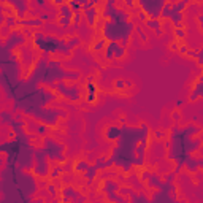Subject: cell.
<instances>
[{"label":"cell","instance_id":"cell-1","mask_svg":"<svg viewBox=\"0 0 203 203\" xmlns=\"http://www.w3.org/2000/svg\"><path fill=\"white\" fill-rule=\"evenodd\" d=\"M103 54H105V59L108 62H114L119 59H124L127 56V48H124L119 42H110L106 45Z\"/></svg>","mask_w":203,"mask_h":203},{"label":"cell","instance_id":"cell-2","mask_svg":"<svg viewBox=\"0 0 203 203\" xmlns=\"http://www.w3.org/2000/svg\"><path fill=\"white\" fill-rule=\"evenodd\" d=\"M167 2H138L137 7H140L149 19H160L162 10H164Z\"/></svg>","mask_w":203,"mask_h":203},{"label":"cell","instance_id":"cell-3","mask_svg":"<svg viewBox=\"0 0 203 203\" xmlns=\"http://www.w3.org/2000/svg\"><path fill=\"white\" fill-rule=\"evenodd\" d=\"M56 87H57V90L60 92V94H64L65 95V99H68V100H78L79 99V87L78 86H73V87H68L65 83H57L56 84Z\"/></svg>","mask_w":203,"mask_h":203},{"label":"cell","instance_id":"cell-4","mask_svg":"<svg viewBox=\"0 0 203 203\" xmlns=\"http://www.w3.org/2000/svg\"><path fill=\"white\" fill-rule=\"evenodd\" d=\"M24 42H25V38H24L22 33H19V32H11L10 37L7 38V42L3 43V49H15L16 46L22 45Z\"/></svg>","mask_w":203,"mask_h":203},{"label":"cell","instance_id":"cell-5","mask_svg":"<svg viewBox=\"0 0 203 203\" xmlns=\"http://www.w3.org/2000/svg\"><path fill=\"white\" fill-rule=\"evenodd\" d=\"M119 137H121V127H117V126L106 127V130H105V138H106L108 141L119 140Z\"/></svg>","mask_w":203,"mask_h":203},{"label":"cell","instance_id":"cell-6","mask_svg":"<svg viewBox=\"0 0 203 203\" xmlns=\"http://www.w3.org/2000/svg\"><path fill=\"white\" fill-rule=\"evenodd\" d=\"M83 13H84V16H86V19H87L89 25H94V24H95V21L100 18L99 8H95V7H92V8H89V10L83 11Z\"/></svg>","mask_w":203,"mask_h":203},{"label":"cell","instance_id":"cell-7","mask_svg":"<svg viewBox=\"0 0 203 203\" xmlns=\"http://www.w3.org/2000/svg\"><path fill=\"white\" fill-rule=\"evenodd\" d=\"M59 16H60V18H65V19H72V21H73L75 11L70 8L68 2H65L64 5H60V7H59Z\"/></svg>","mask_w":203,"mask_h":203},{"label":"cell","instance_id":"cell-8","mask_svg":"<svg viewBox=\"0 0 203 203\" xmlns=\"http://www.w3.org/2000/svg\"><path fill=\"white\" fill-rule=\"evenodd\" d=\"M162 178L159 176V174H149V178H148V186L149 187H152V189H159V187H162Z\"/></svg>","mask_w":203,"mask_h":203},{"label":"cell","instance_id":"cell-9","mask_svg":"<svg viewBox=\"0 0 203 203\" xmlns=\"http://www.w3.org/2000/svg\"><path fill=\"white\" fill-rule=\"evenodd\" d=\"M144 25L148 27V29H152V30L156 32V30L162 29V21H160V19H148V21L144 22Z\"/></svg>","mask_w":203,"mask_h":203},{"label":"cell","instance_id":"cell-10","mask_svg":"<svg viewBox=\"0 0 203 203\" xmlns=\"http://www.w3.org/2000/svg\"><path fill=\"white\" fill-rule=\"evenodd\" d=\"M106 40L105 38H99L97 42H95V45L92 46V51L94 52H99V51H105V48H106Z\"/></svg>","mask_w":203,"mask_h":203},{"label":"cell","instance_id":"cell-11","mask_svg":"<svg viewBox=\"0 0 203 203\" xmlns=\"http://www.w3.org/2000/svg\"><path fill=\"white\" fill-rule=\"evenodd\" d=\"M97 173H99V170H97L95 167H94V165H90V168L84 173V178L87 179V183H92V179L97 176Z\"/></svg>","mask_w":203,"mask_h":203},{"label":"cell","instance_id":"cell-12","mask_svg":"<svg viewBox=\"0 0 203 203\" xmlns=\"http://www.w3.org/2000/svg\"><path fill=\"white\" fill-rule=\"evenodd\" d=\"M65 43H67V48L68 49H73L75 46H78L81 43V40H79V37H68L65 40Z\"/></svg>","mask_w":203,"mask_h":203},{"label":"cell","instance_id":"cell-13","mask_svg":"<svg viewBox=\"0 0 203 203\" xmlns=\"http://www.w3.org/2000/svg\"><path fill=\"white\" fill-rule=\"evenodd\" d=\"M89 168H90V165L87 164L86 160H79L78 164L75 165V170H76V171H81V173H86Z\"/></svg>","mask_w":203,"mask_h":203},{"label":"cell","instance_id":"cell-14","mask_svg":"<svg viewBox=\"0 0 203 203\" xmlns=\"http://www.w3.org/2000/svg\"><path fill=\"white\" fill-rule=\"evenodd\" d=\"M174 37H176V40H181L186 37V30H184V27H174Z\"/></svg>","mask_w":203,"mask_h":203},{"label":"cell","instance_id":"cell-15","mask_svg":"<svg viewBox=\"0 0 203 203\" xmlns=\"http://www.w3.org/2000/svg\"><path fill=\"white\" fill-rule=\"evenodd\" d=\"M81 19H83V13H75V16H73V22H72V25H73V29L76 27H79V22H81Z\"/></svg>","mask_w":203,"mask_h":203},{"label":"cell","instance_id":"cell-16","mask_svg":"<svg viewBox=\"0 0 203 203\" xmlns=\"http://www.w3.org/2000/svg\"><path fill=\"white\" fill-rule=\"evenodd\" d=\"M94 167H95L97 170H103V168H106V160H105L103 157H99V159L95 160V165H94Z\"/></svg>","mask_w":203,"mask_h":203},{"label":"cell","instance_id":"cell-17","mask_svg":"<svg viewBox=\"0 0 203 203\" xmlns=\"http://www.w3.org/2000/svg\"><path fill=\"white\" fill-rule=\"evenodd\" d=\"M135 30H137L138 32V35L141 37V40H143V42H146V40H148V35L143 32V29H141V25H137V27H135Z\"/></svg>","mask_w":203,"mask_h":203},{"label":"cell","instance_id":"cell-18","mask_svg":"<svg viewBox=\"0 0 203 203\" xmlns=\"http://www.w3.org/2000/svg\"><path fill=\"white\" fill-rule=\"evenodd\" d=\"M187 56L192 57V59H198V49H189L187 51Z\"/></svg>","mask_w":203,"mask_h":203},{"label":"cell","instance_id":"cell-19","mask_svg":"<svg viewBox=\"0 0 203 203\" xmlns=\"http://www.w3.org/2000/svg\"><path fill=\"white\" fill-rule=\"evenodd\" d=\"M124 87H126V81L122 79H117L114 83V89H124Z\"/></svg>","mask_w":203,"mask_h":203},{"label":"cell","instance_id":"cell-20","mask_svg":"<svg viewBox=\"0 0 203 203\" xmlns=\"http://www.w3.org/2000/svg\"><path fill=\"white\" fill-rule=\"evenodd\" d=\"M197 64H198V65H203V46L198 49V59H197Z\"/></svg>","mask_w":203,"mask_h":203},{"label":"cell","instance_id":"cell-21","mask_svg":"<svg viewBox=\"0 0 203 203\" xmlns=\"http://www.w3.org/2000/svg\"><path fill=\"white\" fill-rule=\"evenodd\" d=\"M170 48H171L173 51H179V43H178V40H174V42L170 45Z\"/></svg>","mask_w":203,"mask_h":203},{"label":"cell","instance_id":"cell-22","mask_svg":"<svg viewBox=\"0 0 203 203\" xmlns=\"http://www.w3.org/2000/svg\"><path fill=\"white\" fill-rule=\"evenodd\" d=\"M154 138H159V140H160V138H164V132H160V130L156 132V133H154Z\"/></svg>","mask_w":203,"mask_h":203},{"label":"cell","instance_id":"cell-23","mask_svg":"<svg viewBox=\"0 0 203 203\" xmlns=\"http://www.w3.org/2000/svg\"><path fill=\"white\" fill-rule=\"evenodd\" d=\"M187 51H189V48H187V46H184V45H183V46H179V52H181V54H187Z\"/></svg>","mask_w":203,"mask_h":203},{"label":"cell","instance_id":"cell-24","mask_svg":"<svg viewBox=\"0 0 203 203\" xmlns=\"http://www.w3.org/2000/svg\"><path fill=\"white\" fill-rule=\"evenodd\" d=\"M173 119L174 121H179V111H174L173 113Z\"/></svg>","mask_w":203,"mask_h":203},{"label":"cell","instance_id":"cell-25","mask_svg":"<svg viewBox=\"0 0 203 203\" xmlns=\"http://www.w3.org/2000/svg\"><path fill=\"white\" fill-rule=\"evenodd\" d=\"M162 33H164V29H159V30H156V35H157V37H160Z\"/></svg>","mask_w":203,"mask_h":203},{"label":"cell","instance_id":"cell-26","mask_svg":"<svg viewBox=\"0 0 203 203\" xmlns=\"http://www.w3.org/2000/svg\"><path fill=\"white\" fill-rule=\"evenodd\" d=\"M183 103H184V102H183V100H178V102H176V106H181V105H183Z\"/></svg>","mask_w":203,"mask_h":203}]
</instances>
